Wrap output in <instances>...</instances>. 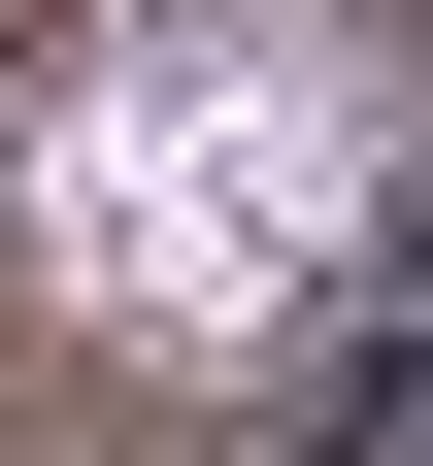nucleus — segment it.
Segmentation results:
<instances>
[{"label":"nucleus","instance_id":"1","mask_svg":"<svg viewBox=\"0 0 433 466\" xmlns=\"http://www.w3.org/2000/svg\"><path fill=\"white\" fill-rule=\"evenodd\" d=\"M366 200H400V100H366L300 0H201V34H134V67L67 100V267H100V300H167V333L334 300Z\"/></svg>","mask_w":433,"mask_h":466}]
</instances>
